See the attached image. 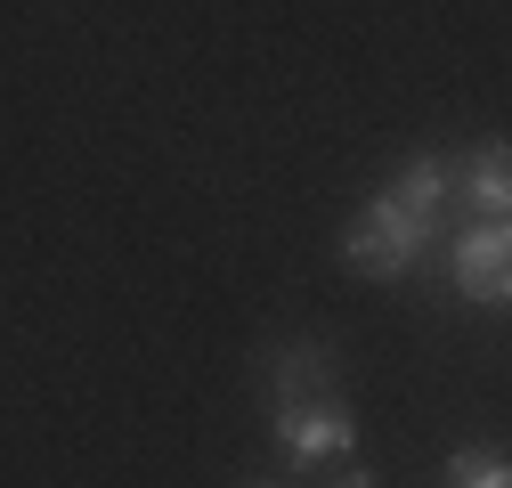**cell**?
Returning a JSON list of instances; mask_svg holds the SVG:
<instances>
[{
  "mask_svg": "<svg viewBox=\"0 0 512 488\" xmlns=\"http://www.w3.org/2000/svg\"><path fill=\"white\" fill-rule=\"evenodd\" d=\"M431 236H439L431 220H415L391 188H382V196L358 212V228L342 236V261H350L358 277H399V269H415V261H423V244H431Z\"/></svg>",
  "mask_w": 512,
  "mask_h": 488,
  "instance_id": "1",
  "label": "cell"
},
{
  "mask_svg": "<svg viewBox=\"0 0 512 488\" xmlns=\"http://www.w3.org/2000/svg\"><path fill=\"white\" fill-rule=\"evenodd\" d=\"M447 269H456V285H464L472 301H504V293H512V236H504V220L464 228L456 244H447Z\"/></svg>",
  "mask_w": 512,
  "mask_h": 488,
  "instance_id": "2",
  "label": "cell"
},
{
  "mask_svg": "<svg viewBox=\"0 0 512 488\" xmlns=\"http://www.w3.org/2000/svg\"><path fill=\"white\" fill-rule=\"evenodd\" d=\"M277 440H285L293 464H326V456H342L358 432H350V415L334 407V391H326V399H293V407H277Z\"/></svg>",
  "mask_w": 512,
  "mask_h": 488,
  "instance_id": "3",
  "label": "cell"
},
{
  "mask_svg": "<svg viewBox=\"0 0 512 488\" xmlns=\"http://www.w3.org/2000/svg\"><path fill=\"white\" fill-rule=\"evenodd\" d=\"M326 383H334V350H326V342H285V350H269V391H277V407L326 399Z\"/></svg>",
  "mask_w": 512,
  "mask_h": 488,
  "instance_id": "4",
  "label": "cell"
},
{
  "mask_svg": "<svg viewBox=\"0 0 512 488\" xmlns=\"http://www.w3.org/2000/svg\"><path fill=\"white\" fill-rule=\"evenodd\" d=\"M456 179H464V171L447 163V155H415V163L399 171V188H391V196H399V204H407L415 220L447 228V212H456Z\"/></svg>",
  "mask_w": 512,
  "mask_h": 488,
  "instance_id": "5",
  "label": "cell"
},
{
  "mask_svg": "<svg viewBox=\"0 0 512 488\" xmlns=\"http://www.w3.org/2000/svg\"><path fill=\"white\" fill-rule=\"evenodd\" d=\"M456 188H464L488 220H504V204H512V155H504V139H488V147L472 155V179H456Z\"/></svg>",
  "mask_w": 512,
  "mask_h": 488,
  "instance_id": "6",
  "label": "cell"
},
{
  "mask_svg": "<svg viewBox=\"0 0 512 488\" xmlns=\"http://www.w3.org/2000/svg\"><path fill=\"white\" fill-rule=\"evenodd\" d=\"M447 488H512V472L496 448H472V456H447Z\"/></svg>",
  "mask_w": 512,
  "mask_h": 488,
  "instance_id": "7",
  "label": "cell"
},
{
  "mask_svg": "<svg viewBox=\"0 0 512 488\" xmlns=\"http://www.w3.org/2000/svg\"><path fill=\"white\" fill-rule=\"evenodd\" d=\"M326 488H374V472H342V480H326Z\"/></svg>",
  "mask_w": 512,
  "mask_h": 488,
  "instance_id": "8",
  "label": "cell"
},
{
  "mask_svg": "<svg viewBox=\"0 0 512 488\" xmlns=\"http://www.w3.org/2000/svg\"><path fill=\"white\" fill-rule=\"evenodd\" d=\"M252 488H261V480H252Z\"/></svg>",
  "mask_w": 512,
  "mask_h": 488,
  "instance_id": "9",
  "label": "cell"
}]
</instances>
